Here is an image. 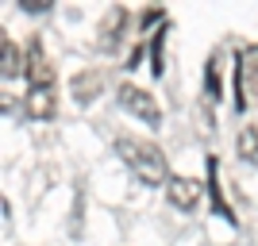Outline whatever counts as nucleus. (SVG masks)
I'll list each match as a JSON object with an SVG mask.
<instances>
[{"label":"nucleus","instance_id":"f257e3e1","mask_svg":"<svg viewBox=\"0 0 258 246\" xmlns=\"http://www.w3.org/2000/svg\"><path fill=\"white\" fill-rule=\"evenodd\" d=\"M116 158L127 166L143 185H151V189H162V185H170V166H166V154H162L154 142L147 139H135V135H119L116 139Z\"/></svg>","mask_w":258,"mask_h":246},{"label":"nucleus","instance_id":"f03ea898","mask_svg":"<svg viewBox=\"0 0 258 246\" xmlns=\"http://www.w3.org/2000/svg\"><path fill=\"white\" fill-rule=\"evenodd\" d=\"M235 112H247L250 97H258V43H247L235 54Z\"/></svg>","mask_w":258,"mask_h":246},{"label":"nucleus","instance_id":"7ed1b4c3","mask_svg":"<svg viewBox=\"0 0 258 246\" xmlns=\"http://www.w3.org/2000/svg\"><path fill=\"white\" fill-rule=\"evenodd\" d=\"M116 97H119V104L127 108L135 119H143L147 127H158V123H162V108H158V100H154L147 89H139V85H131V81H123V85L116 89Z\"/></svg>","mask_w":258,"mask_h":246},{"label":"nucleus","instance_id":"20e7f679","mask_svg":"<svg viewBox=\"0 0 258 246\" xmlns=\"http://www.w3.org/2000/svg\"><path fill=\"white\" fill-rule=\"evenodd\" d=\"M23 77H27V89H54V65L46 62L43 39H31V46H27V65H23Z\"/></svg>","mask_w":258,"mask_h":246},{"label":"nucleus","instance_id":"39448f33","mask_svg":"<svg viewBox=\"0 0 258 246\" xmlns=\"http://www.w3.org/2000/svg\"><path fill=\"white\" fill-rule=\"evenodd\" d=\"M208 185H201L197 177H177L173 173L170 185H166V200L177 208V212H189V208H197L201 204V193H205Z\"/></svg>","mask_w":258,"mask_h":246},{"label":"nucleus","instance_id":"423d86ee","mask_svg":"<svg viewBox=\"0 0 258 246\" xmlns=\"http://www.w3.org/2000/svg\"><path fill=\"white\" fill-rule=\"evenodd\" d=\"M208 196H212V212L235 227V208L224 200V189H220V161H216V154L208 158Z\"/></svg>","mask_w":258,"mask_h":246},{"label":"nucleus","instance_id":"0eeeda50","mask_svg":"<svg viewBox=\"0 0 258 246\" xmlns=\"http://www.w3.org/2000/svg\"><path fill=\"white\" fill-rule=\"evenodd\" d=\"M23 65H27V54L16 50L12 35H4V39H0V73H4V81H12V77H23Z\"/></svg>","mask_w":258,"mask_h":246},{"label":"nucleus","instance_id":"6e6552de","mask_svg":"<svg viewBox=\"0 0 258 246\" xmlns=\"http://www.w3.org/2000/svg\"><path fill=\"white\" fill-rule=\"evenodd\" d=\"M54 112H58L54 89H27V116L31 119H54Z\"/></svg>","mask_w":258,"mask_h":246},{"label":"nucleus","instance_id":"1a4fd4ad","mask_svg":"<svg viewBox=\"0 0 258 246\" xmlns=\"http://www.w3.org/2000/svg\"><path fill=\"white\" fill-rule=\"evenodd\" d=\"M235 150H239V158L247 161V166H258V123H247V127H239Z\"/></svg>","mask_w":258,"mask_h":246},{"label":"nucleus","instance_id":"9d476101","mask_svg":"<svg viewBox=\"0 0 258 246\" xmlns=\"http://www.w3.org/2000/svg\"><path fill=\"white\" fill-rule=\"evenodd\" d=\"M123 20H127V12H123V8H112V16H104V23H100V46H116L119 43V27H123Z\"/></svg>","mask_w":258,"mask_h":246},{"label":"nucleus","instance_id":"9b49d317","mask_svg":"<svg viewBox=\"0 0 258 246\" xmlns=\"http://www.w3.org/2000/svg\"><path fill=\"white\" fill-rule=\"evenodd\" d=\"M100 93V73H81L74 77V100L77 104H93V97Z\"/></svg>","mask_w":258,"mask_h":246},{"label":"nucleus","instance_id":"f8f14e48","mask_svg":"<svg viewBox=\"0 0 258 246\" xmlns=\"http://www.w3.org/2000/svg\"><path fill=\"white\" fill-rule=\"evenodd\" d=\"M205 97L208 100H220L224 97V85H220V54H212L205 65Z\"/></svg>","mask_w":258,"mask_h":246},{"label":"nucleus","instance_id":"ddd939ff","mask_svg":"<svg viewBox=\"0 0 258 246\" xmlns=\"http://www.w3.org/2000/svg\"><path fill=\"white\" fill-rule=\"evenodd\" d=\"M166 35H170V27H162V31H154V39H151V69H154V77H162V73H166V58H162V46H166Z\"/></svg>","mask_w":258,"mask_h":246},{"label":"nucleus","instance_id":"4468645a","mask_svg":"<svg viewBox=\"0 0 258 246\" xmlns=\"http://www.w3.org/2000/svg\"><path fill=\"white\" fill-rule=\"evenodd\" d=\"M27 16H39V12H50V0H16Z\"/></svg>","mask_w":258,"mask_h":246},{"label":"nucleus","instance_id":"2eb2a0df","mask_svg":"<svg viewBox=\"0 0 258 246\" xmlns=\"http://www.w3.org/2000/svg\"><path fill=\"white\" fill-rule=\"evenodd\" d=\"M139 62H143V43H139V46H135V50L127 54V65H123V69H135V65H139Z\"/></svg>","mask_w":258,"mask_h":246}]
</instances>
